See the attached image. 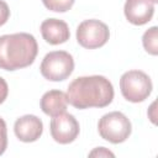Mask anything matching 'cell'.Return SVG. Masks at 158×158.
<instances>
[{
    "label": "cell",
    "mask_w": 158,
    "mask_h": 158,
    "mask_svg": "<svg viewBox=\"0 0 158 158\" xmlns=\"http://www.w3.org/2000/svg\"><path fill=\"white\" fill-rule=\"evenodd\" d=\"M75 0H42L43 5L54 12H65L72 9Z\"/></svg>",
    "instance_id": "13"
},
{
    "label": "cell",
    "mask_w": 158,
    "mask_h": 158,
    "mask_svg": "<svg viewBox=\"0 0 158 158\" xmlns=\"http://www.w3.org/2000/svg\"><path fill=\"white\" fill-rule=\"evenodd\" d=\"M122 96L131 102H142L152 93L153 84L151 78L142 70H128L120 78Z\"/></svg>",
    "instance_id": "4"
},
{
    "label": "cell",
    "mask_w": 158,
    "mask_h": 158,
    "mask_svg": "<svg viewBox=\"0 0 158 158\" xmlns=\"http://www.w3.org/2000/svg\"><path fill=\"white\" fill-rule=\"evenodd\" d=\"M38 53L36 38L26 32L0 36V69L17 70L31 65Z\"/></svg>",
    "instance_id": "2"
},
{
    "label": "cell",
    "mask_w": 158,
    "mask_h": 158,
    "mask_svg": "<svg viewBox=\"0 0 158 158\" xmlns=\"http://www.w3.org/2000/svg\"><path fill=\"white\" fill-rule=\"evenodd\" d=\"M49 130L51 136L56 142L60 144H68L75 141V138L79 135L80 127L79 122L72 114L63 112L52 117Z\"/></svg>",
    "instance_id": "7"
},
{
    "label": "cell",
    "mask_w": 158,
    "mask_h": 158,
    "mask_svg": "<svg viewBox=\"0 0 158 158\" xmlns=\"http://www.w3.org/2000/svg\"><path fill=\"white\" fill-rule=\"evenodd\" d=\"M156 101L151 105V107H149V112H148V116H149V120L153 122V123H156V115H154V111H156Z\"/></svg>",
    "instance_id": "18"
},
{
    "label": "cell",
    "mask_w": 158,
    "mask_h": 158,
    "mask_svg": "<svg viewBox=\"0 0 158 158\" xmlns=\"http://www.w3.org/2000/svg\"><path fill=\"white\" fill-rule=\"evenodd\" d=\"M41 35L49 44H60L69 40L70 32L67 22L59 19H47L41 23Z\"/></svg>",
    "instance_id": "10"
},
{
    "label": "cell",
    "mask_w": 158,
    "mask_h": 158,
    "mask_svg": "<svg viewBox=\"0 0 158 158\" xmlns=\"http://www.w3.org/2000/svg\"><path fill=\"white\" fill-rule=\"evenodd\" d=\"M74 69V59L65 51H53L44 56L40 65L42 77L49 81H62L67 79Z\"/></svg>",
    "instance_id": "5"
},
{
    "label": "cell",
    "mask_w": 158,
    "mask_h": 158,
    "mask_svg": "<svg viewBox=\"0 0 158 158\" xmlns=\"http://www.w3.org/2000/svg\"><path fill=\"white\" fill-rule=\"evenodd\" d=\"M123 12L128 22L136 26H142L152 20L154 2L152 0H126Z\"/></svg>",
    "instance_id": "8"
},
{
    "label": "cell",
    "mask_w": 158,
    "mask_h": 158,
    "mask_svg": "<svg viewBox=\"0 0 158 158\" xmlns=\"http://www.w3.org/2000/svg\"><path fill=\"white\" fill-rule=\"evenodd\" d=\"M98 131L101 138L117 144L125 142L132 131L131 121L120 111L105 114L98 122Z\"/></svg>",
    "instance_id": "3"
},
{
    "label": "cell",
    "mask_w": 158,
    "mask_h": 158,
    "mask_svg": "<svg viewBox=\"0 0 158 158\" xmlns=\"http://www.w3.org/2000/svg\"><path fill=\"white\" fill-rule=\"evenodd\" d=\"M14 132L21 142H35L43 132V123L35 115H23L15 121Z\"/></svg>",
    "instance_id": "9"
},
{
    "label": "cell",
    "mask_w": 158,
    "mask_h": 158,
    "mask_svg": "<svg viewBox=\"0 0 158 158\" xmlns=\"http://www.w3.org/2000/svg\"><path fill=\"white\" fill-rule=\"evenodd\" d=\"M7 94H9V86H7V83L4 78L0 77V104H2L6 98H7Z\"/></svg>",
    "instance_id": "17"
},
{
    "label": "cell",
    "mask_w": 158,
    "mask_h": 158,
    "mask_svg": "<svg viewBox=\"0 0 158 158\" xmlns=\"http://www.w3.org/2000/svg\"><path fill=\"white\" fill-rule=\"evenodd\" d=\"M142 43L146 49L152 56L158 54V28L156 26L148 28L142 36Z\"/></svg>",
    "instance_id": "12"
},
{
    "label": "cell",
    "mask_w": 158,
    "mask_h": 158,
    "mask_svg": "<svg viewBox=\"0 0 158 158\" xmlns=\"http://www.w3.org/2000/svg\"><path fill=\"white\" fill-rule=\"evenodd\" d=\"M10 17V9L4 0H0V26L5 25Z\"/></svg>",
    "instance_id": "15"
},
{
    "label": "cell",
    "mask_w": 158,
    "mask_h": 158,
    "mask_svg": "<svg viewBox=\"0 0 158 158\" xmlns=\"http://www.w3.org/2000/svg\"><path fill=\"white\" fill-rule=\"evenodd\" d=\"M110 37V30L106 23L100 20L90 19L79 23L77 28V41L86 49L102 47Z\"/></svg>",
    "instance_id": "6"
},
{
    "label": "cell",
    "mask_w": 158,
    "mask_h": 158,
    "mask_svg": "<svg viewBox=\"0 0 158 158\" xmlns=\"http://www.w3.org/2000/svg\"><path fill=\"white\" fill-rule=\"evenodd\" d=\"M6 148H7V128L4 118L0 117V156L4 154Z\"/></svg>",
    "instance_id": "14"
},
{
    "label": "cell",
    "mask_w": 158,
    "mask_h": 158,
    "mask_svg": "<svg viewBox=\"0 0 158 158\" xmlns=\"http://www.w3.org/2000/svg\"><path fill=\"white\" fill-rule=\"evenodd\" d=\"M67 105H68L67 94L63 93L62 90H49L43 94L40 101L41 110L51 117L65 112Z\"/></svg>",
    "instance_id": "11"
},
{
    "label": "cell",
    "mask_w": 158,
    "mask_h": 158,
    "mask_svg": "<svg viewBox=\"0 0 158 158\" xmlns=\"http://www.w3.org/2000/svg\"><path fill=\"white\" fill-rule=\"evenodd\" d=\"M152 1H153V2H154V4H156V2H157V1H158V0H152Z\"/></svg>",
    "instance_id": "19"
},
{
    "label": "cell",
    "mask_w": 158,
    "mask_h": 158,
    "mask_svg": "<svg viewBox=\"0 0 158 158\" xmlns=\"http://www.w3.org/2000/svg\"><path fill=\"white\" fill-rule=\"evenodd\" d=\"M67 99L72 106L80 110L105 107L114 99V86L102 75L79 77L68 85Z\"/></svg>",
    "instance_id": "1"
},
{
    "label": "cell",
    "mask_w": 158,
    "mask_h": 158,
    "mask_svg": "<svg viewBox=\"0 0 158 158\" xmlns=\"http://www.w3.org/2000/svg\"><path fill=\"white\" fill-rule=\"evenodd\" d=\"M89 157H115V154L105 147H98L89 153Z\"/></svg>",
    "instance_id": "16"
}]
</instances>
